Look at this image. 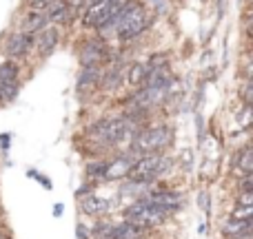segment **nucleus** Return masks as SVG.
Masks as SVG:
<instances>
[{
	"instance_id": "19",
	"label": "nucleus",
	"mask_w": 253,
	"mask_h": 239,
	"mask_svg": "<svg viewBox=\"0 0 253 239\" xmlns=\"http://www.w3.org/2000/svg\"><path fill=\"white\" fill-rule=\"evenodd\" d=\"M18 78H20L18 65H13V62H2V65H0V84L18 82Z\"/></svg>"
},
{
	"instance_id": "30",
	"label": "nucleus",
	"mask_w": 253,
	"mask_h": 239,
	"mask_svg": "<svg viewBox=\"0 0 253 239\" xmlns=\"http://www.w3.org/2000/svg\"><path fill=\"white\" fill-rule=\"evenodd\" d=\"M89 2H93V0H87V4H89ZM87 4H84V7H87Z\"/></svg>"
},
{
	"instance_id": "13",
	"label": "nucleus",
	"mask_w": 253,
	"mask_h": 239,
	"mask_svg": "<svg viewBox=\"0 0 253 239\" xmlns=\"http://www.w3.org/2000/svg\"><path fill=\"white\" fill-rule=\"evenodd\" d=\"M233 171L238 175L253 173V148L249 144H245V146H240L236 151V155H233Z\"/></svg>"
},
{
	"instance_id": "16",
	"label": "nucleus",
	"mask_w": 253,
	"mask_h": 239,
	"mask_svg": "<svg viewBox=\"0 0 253 239\" xmlns=\"http://www.w3.org/2000/svg\"><path fill=\"white\" fill-rule=\"evenodd\" d=\"M44 16H47V25H62L69 20V7L65 4V0H58L44 11Z\"/></svg>"
},
{
	"instance_id": "7",
	"label": "nucleus",
	"mask_w": 253,
	"mask_h": 239,
	"mask_svg": "<svg viewBox=\"0 0 253 239\" xmlns=\"http://www.w3.org/2000/svg\"><path fill=\"white\" fill-rule=\"evenodd\" d=\"M109 58V49L100 38H91L80 47V65L83 67H98Z\"/></svg>"
},
{
	"instance_id": "21",
	"label": "nucleus",
	"mask_w": 253,
	"mask_h": 239,
	"mask_svg": "<svg viewBox=\"0 0 253 239\" xmlns=\"http://www.w3.org/2000/svg\"><path fill=\"white\" fill-rule=\"evenodd\" d=\"M27 175H29V177H31V179H36V182H38V184H40V186H42V188H44V191H51V188H53L51 179H49V177H47V175L38 173V171H34V169H31V171H29V173H27Z\"/></svg>"
},
{
	"instance_id": "22",
	"label": "nucleus",
	"mask_w": 253,
	"mask_h": 239,
	"mask_svg": "<svg viewBox=\"0 0 253 239\" xmlns=\"http://www.w3.org/2000/svg\"><path fill=\"white\" fill-rule=\"evenodd\" d=\"M238 193H253V173L240 175V182H238Z\"/></svg>"
},
{
	"instance_id": "25",
	"label": "nucleus",
	"mask_w": 253,
	"mask_h": 239,
	"mask_svg": "<svg viewBox=\"0 0 253 239\" xmlns=\"http://www.w3.org/2000/svg\"><path fill=\"white\" fill-rule=\"evenodd\" d=\"M251 93H253L251 78H247L245 80V87H242V102H245V106H251Z\"/></svg>"
},
{
	"instance_id": "17",
	"label": "nucleus",
	"mask_w": 253,
	"mask_h": 239,
	"mask_svg": "<svg viewBox=\"0 0 253 239\" xmlns=\"http://www.w3.org/2000/svg\"><path fill=\"white\" fill-rule=\"evenodd\" d=\"M44 27H47V16H44V11H29L25 18V34H38V31H42Z\"/></svg>"
},
{
	"instance_id": "4",
	"label": "nucleus",
	"mask_w": 253,
	"mask_h": 239,
	"mask_svg": "<svg viewBox=\"0 0 253 239\" xmlns=\"http://www.w3.org/2000/svg\"><path fill=\"white\" fill-rule=\"evenodd\" d=\"M149 22H151V18H149L147 9H144L142 4L135 2L133 7L123 16V20L118 22V27H116V35H118L123 42H129V40H133L135 35H140L144 29H147Z\"/></svg>"
},
{
	"instance_id": "12",
	"label": "nucleus",
	"mask_w": 253,
	"mask_h": 239,
	"mask_svg": "<svg viewBox=\"0 0 253 239\" xmlns=\"http://www.w3.org/2000/svg\"><path fill=\"white\" fill-rule=\"evenodd\" d=\"M58 40H60L58 31L53 29V27H44V29L38 31V35L34 38V44H36L40 56H49V53L58 47Z\"/></svg>"
},
{
	"instance_id": "23",
	"label": "nucleus",
	"mask_w": 253,
	"mask_h": 239,
	"mask_svg": "<svg viewBox=\"0 0 253 239\" xmlns=\"http://www.w3.org/2000/svg\"><path fill=\"white\" fill-rule=\"evenodd\" d=\"M53 2H58V0H29V9L31 11H47Z\"/></svg>"
},
{
	"instance_id": "28",
	"label": "nucleus",
	"mask_w": 253,
	"mask_h": 239,
	"mask_svg": "<svg viewBox=\"0 0 253 239\" xmlns=\"http://www.w3.org/2000/svg\"><path fill=\"white\" fill-rule=\"evenodd\" d=\"M51 213H53V217H60V215L65 213V206H62V204H56V206H53Z\"/></svg>"
},
{
	"instance_id": "24",
	"label": "nucleus",
	"mask_w": 253,
	"mask_h": 239,
	"mask_svg": "<svg viewBox=\"0 0 253 239\" xmlns=\"http://www.w3.org/2000/svg\"><path fill=\"white\" fill-rule=\"evenodd\" d=\"M76 237L78 239H91V228H89L87 224L78 222L76 224Z\"/></svg>"
},
{
	"instance_id": "15",
	"label": "nucleus",
	"mask_w": 253,
	"mask_h": 239,
	"mask_svg": "<svg viewBox=\"0 0 253 239\" xmlns=\"http://www.w3.org/2000/svg\"><path fill=\"white\" fill-rule=\"evenodd\" d=\"M147 80V67L144 62H131L129 69H126V75H125V82L133 89H140Z\"/></svg>"
},
{
	"instance_id": "2",
	"label": "nucleus",
	"mask_w": 253,
	"mask_h": 239,
	"mask_svg": "<svg viewBox=\"0 0 253 239\" xmlns=\"http://www.w3.org/2000/svg\"><path fill=\"white\" fill-rule=\"evenodd\" d=\"M178 210L173 208H167V206H158V204H151L147 200H135L131 204H126L123 208V217L125 222H131V224H138L142 228H153V226H160L165 224L167 219H171Z\"/></svg>"
},
{
	"instance_id": "6",
	"label": "nucleus",
	"mask_w": 253,
	"mask_h": 239,
	"mask_svg": "<svg viewBox=\"0 0 253 239\" xmlns=\"http://www.w3.org/2000/svg\"><path fill=\"white\" fill-rule=\"evenodd\" d=\"M138 157H133L131 153H118L111 160H107V169H105V182H120L126 179L133 169V162Z\"/></svg>"
},
{
	"instance_id": "18",
	"label": "nucleus",
	"mask_w": 253,
	"mask_h": 239,
	"mask_svg": "<svg viewBox=\"0 0 253 239\" xmlns=\"http://www.w3.org/2000/svg\"><path fill=\"white\" fill-rule=\"evenodd\" d=\"M105 169H107V160H93L87 164V179L89 182H102L105 179Z\"/></svg>"
},
{
	"instance_id": "20",
	"label": "nucleus",
	"mask_w": 253,
	"mask_h": 239,
	"mask_svg": "<svg viewBox=\"0 0 253 239\" xmlns=\"http://www.w3.org/2000/svg\"><path fill=\"white\" fill-rule=\"evenodd\" d=\"M229 217L231 219H253V206H236Z\"/></svg>"
},
{
	"instance_id": "14",
	"label": "nucleus",
	"mask_w": 253,
	"mask_h": 239,
	"mask_svg": "<svg viewBox=\"0 0 253 239\" xmlns=\"http://www.w3.org/2000/svg\"><path fill=\"white\" fill-rule=\"evenodd\" d=\"M253 231V219H231L229 217L227 222L222 224V235L227 239L240 235V233H249Z\"/></svg>"
},
{
	"instance_id": "1",
	"label": "nucleus",
	"mask_w": 253,
	"mask_h": 239,
	"mask_svg": "<svg viewBox=\"0 0 253 239\" xmlns=\"http://www.w3.org/2000/svg\"><path fill=\"white\" fill-rule=\"evenodd\" d=\"M171 144H173V129L169 124L140 126L135 131L126 153H131L133 157L151 155V153H165V148H169Z\"/></svg>"
},
{
	"instance_id": "9",
	"label": "nucleus",
	"mask_w": 253,
	"mask_h": 239,
	"mask_svg": "<svg viewBox=\"0 0 253 239\" xmlns=\"http://www.w3.org/2000/svg\"><path fill=\"white\" fill-rule=\"evenodd\" d=\"M100 78H102V73L98 67H83L78 80H76V91L80 96H91L100 87Z\"/></svg>"
},
{
	"instance_id": "11",
	"label": "nucleus",
	"mask_w": 253,
	"mask_h": 239,
	"mask_svg": "<svg viewBox=\"0 0 253 239\" xmlns=\"http://www.w3.org/2000/svg\"><path fill=\"white\" fill-rule=\"evenodd\" d=\"M31 47H34V35L25 34V31L13 34L11 38H9V42H7V51H9V56H13V58L27 56Z\"/></svg>"
},
{
	"instance_id": "10",
	"label": "nucleus",
	"mask_w": 253,
	"mask_h": 239,
	"mask_svg": "<svg viewBox=\"0 0 253 239\" xmlns=\"http://www.w3.org/2000/svg\"><path fill=\"white\" fill-rule=\"evenodd\" d=\"M126 69H129V62H125V60H116L114 65H111L109 69H107V73H102V78H100V87H105V89H116L120 82H125Z\"/></svg>"
},
{
	"instance_id": "27",
	"label": "nucleus",
	"mask_w": 253,
	"mask_h": 239,
	"mask_svg": "<svg viewBox=\"0 0 253 239\" xmlns=\"http://www.w3.org/2000/svg\"><path fill=\"white\" fill-rule=\"evenodd\" d=\"M65 4L67 7H84V4H87V0H65Z\"/></svg>"
},
{
	"instance_id": "26",
	"label": "nucleus",
	"mask_w": 253,
	"mask_h": 239,
	"mask_svg": "<svg viewBox=\"0 0 253 239\" xmlns=\"http://www.w3.org/2000/svg\"><path fill=\"white\" fill-rule=\"evenodd\" d=\"M236 206H253V193H238Z\"/></svg>"
},
{
	"instance_id": "5",
	"label": "nucleus",
	"mask_w": 253,
	"mask_h": 239,
	"mask_svg": "<svg viewBox=\"0 0 253 239\" xmlns=\"http://www.w3.org/2000/svg\"><path fill=\"white\" fill-rule=\"evenodd\" d=\"M123 0H93L84 7L83 22L89 29H102L107 25V20L111 18V13L118 9V4Z\"/></svg>"
},
{
	"instance_id": "3",
	"label": "nucleus",
	"mask_w": 253,
	"mask_h": 239,
	"mask_svg": "<svg viewBox=\"0 0 253 239\" xmlns=\"http://www.w3.org/2000/svg\"><path fill=\"white\" fill-rule=\"evenodd\" d=\"M173 166V160L165 153H151V155H140L138 160L133 162V169H131L129 177L131 182L138 184H147V186H153L158 184V179L162 175H167Z\"/></svg>"
},
{
	"instance_id": "29",
	"label": "nucleus",
	"mask_w": 253,
	"mask_h": 239,
	"mask_svg": "<svg viewBox=\"0 0 253 239\" xmlns=\"http://www.w3.org/2000/svg\"><path fill=\"white\" fill-rule=\"evenodd\" d=\"M198 233H200V235H205V233H207V226H205V224H200V226H198Z\"/></svg>"
},
{
	"instance_id": "8",
	"label": "nucleus",
	"mask_w": 253,
	"mask_h": 239,
	"mask_svg": "<svg viewBox=\"0 0 253 239\" xmlns=\"http://www.w3.org/2000/svg\"><path fill=\"white\" fill-rule=\"evenodd\" d=\"M111 208H114L111 200L96 195V193L80 197V210H83V215H87V217H105V215L111 213Z\"/></svg>"
}]
</instances>
